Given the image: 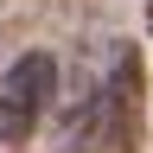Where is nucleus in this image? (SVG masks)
I'll list each match as a JSON object with an SVG mask.
<instances>
[{
    "instance_id": "nucleus-1",
    "label": "nucleus",
    "mask_w": 153,
    "mask_h": 153,
    "mask_svg": "<svg viewBox=\"0 0 153 153\" xmlns=\"http://www.w3.org/2000/svg\"><path fill=\"white\" fill-rule=\"evenodd\" d=\"M147 140V57L140 45H115L83 102L64 108L57 153H140Z\"/></svg>"
},
{
    "instance_id": "nucleus-2",
    "label": "nucleus",
    "mask_w": 153,
    "mask_h": 153,
    "mask_svg": "<svg viewBox=\"0 0 153 153\" xmlns=\"http://www.w3.org/2000/svg\"><path fill=\"white\" fill-rule=\"evenodd\" d=\"M57 102V57L51 51H19L0 70V153H19L38 134V121Z\"/></svg>"
},
{
    "instance_id": "nucleus-3",
    "label": "nucleus",
    "mask_w": 153,
    "mask_h": 153,
    "mask_svg": "<svg viewBox=\"0 0 153 153\" xmlns=\"http://www.w3.org/2000/svg\"><path fill=\"white\" fill-rule=\"evenodd\" d=\"M147 32H153V0H147Z\"/></svg>"
}]
</instances>
